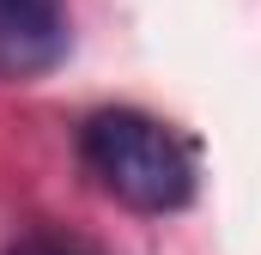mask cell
Here are the masks:
<instances>
[{"label": "cell", "mask_w": 261, "mask_h": 255, "mask_svg": "<svg viewBox=\"0 0 261 255\" xmlns=\"http://www.w3.org/2000/svg\"><path fill=\"white\" fill-rule=\"evenodd\" d=\"M6 255H91V249L67 243V237H55V231H24L18 243H6Z\"/></svg>", "instance_id": "obj_3"}, {"label": "cell", "mask_w": 261, "mask_h": 255, "mask_svg": "<svg viewBox=\"0 0 261 255\" xmlns=\"http://www.w3.org/2000/svg\"><path fill=\"white\" fill-rule=\"evenodd\" d=\"M79 164L116 207L170 219L195 207L200 189V146L176 122L140 110V104H103L79 122Z\"/></svg>", "instance_id": "obj_1"}, {"label": "cell", "mask_w": 261, "mask_h": 255, "mask_svg": "<svg viewBox=\"0 0 261 255\" xmlns=\"http://www.w3.org/2000/svg\"><path fill=\"white\" fill-rule=\"evenodd\" d=\"M67 43H73L67 0H0V73L37 79L61 67Z\"/></svg>", "instance_id": "obj_2"}]
</instances>
